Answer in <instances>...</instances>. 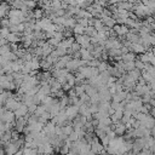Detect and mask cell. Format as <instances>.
Returning a JSON list of instances; mask_svg holds the SVG:
<instances>
[{"mask_svg":"<svg viewBox=\"0 0 155 155\" xmlns=\"http://www.w3.org/2000/svg\"><path fill=\"white\" fill-rule=\"evenodd\" d=\"M19 145L16 142H7L4 144V150L6 153V155H15L17 151H19Z\"/></svg>","mask_w":155,"mask_h":155,"instance_id":"1","label":"cell"},{"mask_svg":"<svg viewBox=\"0 0 155 155\" xmlns=\"http://www.w3.org/2000/svg\"><path fill=\"white\" fill-rule=\"evenodd\" d=\"M125 130H126V126H124V125L119 124V125L116 126V128H115V132H116L117 134H122V133L125 132Z\"/></svg>","mask_w":155,"mask_h":155,"instance_id":"4","label":"cell"},{"mask_svg":"<svg viewBox=\"0 0 155 155\" xmlns=\"http://www.w3.org/2000/svg\"><path fill=\"white\" fill-rule=\"evenodd\" d=\"M67 116L69 117V119H73L75 115H76V113H78V107H70V108H68L67 109Z\"/></svg>","mask_w":155,"mask_h":155,"instance_id":"2","label":"cell"},{"mask_svg":"<svg viewBox=\"0 0 155 155\" xmlns=\"http://www.w3.org/2000/svg\"><path fill=\"white\" fill-rule=\"evenodd\" d=\"M62 130H63V133H64L65 136H70V134H71V133L74 132V131H73V127H71V126H64V127H63Z\"/></svg>","mask_w":155,"mask_h":155,"instance_id":"3","label":"cell"}]
</instances>
